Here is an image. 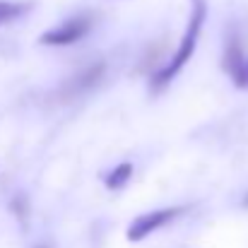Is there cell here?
<instances>
[{
    "label": "cell",
    "mask_w": 248,
    "mask_h": 248,
    "mask_svg": "<svg viewBox=\"0 0 248 248\" xmlns=\"http://www.w3.org/2000/svg\"><path fill=\"white\" fill-rule=\"evenodd\" d=\"M181 212H183V210H178V207H166V210H155V212L140 215V217L128 227V241H142V239H147L152 232L162 229L171 219H176Z\"/></svg>",
    "instance_id": "cell-3"
},
{
    "label": "cell",
    "mask_w": 248,
    "mask_h": 248,
    "mask_svg": "<svg viewBox=\"0 0 248 248\" xmlns=\"http://www.w3.org/2000/svg\"><path fill=\"white\" fill-rule=\"evenodd\" d=\"M234 78V84L236 87H241V89H248V56L244 58V63H241V68L232 75Z\"/></svg>",
    "instance_id": "cell-8"
},
{
    "label": "cell",
    "mask_w": 248,
    "mask_h": 248,
    "mask_svg": "<svg viewBox=\"0 0 248 248\" xmlns=\"http://www.w3.org/2000/svg\"><path fill=\"white\" fill-rule=\"evenodd\" d=\"M89 29H92V19L89 17H73V19L44 31L39 41L46 44V46H70V44L80 41Z\"/></svg>",
    "instance_id": "cell-2"
},
{
    "label": "cell",
    "mask_w": 248,
    "mask_h": 248,
    "mask_svg": "<svg viewBox=\"0 0 248 248\" xmlns=\"http://www.w3.org/2000/svg\"><path fill=\"white\" fill-rule=\"evenodd\" d=\"M12 210L17 212L19 222H24V219H27V200H24V195H17V198L12 200Z\"/></svg>",
    "instance_id": "cell-9"
},
{
    "label": "cell",
    "mask_w": 248,
    "mask_h": 248,
    "mask_svg": "<svg viewBox=\"0 0 248 248\" xmlns=\"http://www.w3.org/2000/svg\"><path fill=\"white\" fill-rule=\"evenodd\" d=\"M130 176H133V164L130 162H123V164H118L106 176V188L108 190H121L130 181Z\"/></svg>",
    "instance_id": "cell-6"
},
{
    "label": "cell",
    "mask_w": 248,
    "mask_h": 248,
    "mask_svg": "<svg viewBox=\"0 0 248 248\" xmlns=\"http://www.w3.org/2000/svg\"><path fill=\"white\" fill-rule=\"evenodd\" d=\"M244 207H248V193H246V198H244Z\"/></svg>",
    "instance_id": "cell-10"
},
{
    "label": "cell",
    "mask_w": 248,
    "mask_h": 248,
    "mask_svg": "<svg viewBox=\"0 0 248 248\" xmlns=\"http://www.w3.org/2000/svg\"><path fill=\"white\" fill-rule=\"evenodd\" d=\"M29 10V5L24 2H10V0H0V24L17 19L19 15H24Z\"/></svg>",
    "instance_id": "cell-7"
},
{
    "label": "cell",
    "mask_w": 248,
    "mask_h": 248,
    "mask_svg": "<svg viewBox=\"0 0 248 248\" xmlns=\"http://www.w3.org/2000/svg\"><path fill=\"white\" fill-rule=\"evenodd\" d=\"M39 248H44V246H39Z\"/></svg>",
    "instance_id": "cell-11"
},
{
    "label": "cell",
    "mask_w": 248,
    "mask_h": 248,
    "mask_svg": "<svg viewBox=\"0 0 248 248\" xmlns=\"http://www.w3.org/2000/svg\"><path fill=\"white\" fill-rule=\"evenodd\" d=\"M205 15H207V5H205V0H195V5H193V15H190V22H188V29H186L183 39L178 41V51L171 56V61L166 63L162 70L155 73V78H152V82H150L152 84V92L164 89L166 84L171 82V80L183 70V65L193 58L195 46H198V39H200V29H202V24H205Z\"/></svg>",
    "instance_id": "cell-1"
},
{
    "label": "cell",
    "mask_w": 248,
    "mask_h": 248,
    "mask_svg": "<svg viewBox=\"0 0 248 248\" xmlns=\"http://www.w3.org/2000/svg\"><path fill=\"white\" fill-rule=\"evenodd\" d=\"M104 70H106V65H104V63H94V65H89L87 70H82L80 75H75L70 82L63 87V94H65L68 99L80 96L82 92H87L89 87H94V84L104 78Z\"/></svg>",
    "instance_id": "cell-4"
},
{
    "label": "cell",
    "mask_w": 248,
    "mask_h": 248,
    "mask_svg": "<svg viewBox=\"0 0 248 248\" xmlns=\"http://www.w3.org/2000/svg\"><path fill=\"white\" fill-rule=\"evenodd\" d=\"M244 53H241V44H239V39H229V44H227V51H224V70L229 73V75H234L239 68H241V63H244Z\"/></svg>",
    "instance_id": "cell-5"
}]
</instances>
